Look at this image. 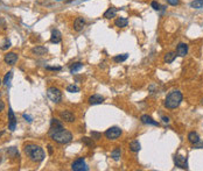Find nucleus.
<instances>
[{
    "label": "nucleus",
    "mask_w": 203,
    "mask_h": 171,
    "mask_svg": "<svg viewBox=\"0 0 203 171\" xmlns=\"http://www.w3.org/2000/svg\"><path fill=\"white\" fill-rule=\"evenodd\" d=\"M1 83H2V82H1V79H0V85H1Z\"/></svg>",
    "instance_id": "40"
},
{
    "label": "nucleus",
    "mask_w": 203,
    "mask_h": 171,
    "mask_svg": "<svg viewBox=\"0 0 203 171\" xmlns=\"http://www.w3.org/2000/svg\"><path fill=\"white\" fill-rule=\"evenodd\" d=\"M47 95H48V98L50 99L53 102H60L61 100H62V92H61V90L60 88H57V87H55V86H50V87H48V90H47Z\"/></svg>",
    "instance_id": "4"
},
{
    "label": "nucleus",
    "mask_w": 203,
    "mask_h": 171,
    "mask_svg": "<svg viewBox=\"0 0 203 171\" xmlns=\"http://www.w3.org/2000/svg\"><path fill=\"white\" fill-rule=\"evenodd\" d=\"M47 70H53V71H60L61 66H47Z\"/></svg>",
    "instance_id": "35"
},
{
    "label": "nucleus",
    "mask_w": 203,
    "mask_h": 171,
    "mask_svg": "<svg viewBox=\"0 0 203 171\" xmlns=\"http://www.w3.org/2000/svg\"><path fill=\"white\" fill-rule=\"evenodd\" d=\"M7 153H8L9 155H12V156H14V155H18V151H16V149H15L14 147H12L11 149H8V150H7Z\"/></svg>",
    "instance_id": "34"
},
{
    "label": "nucleus",
    "mask_w": 203,
    "mask_h": 171,
    "mask_svg": "<svg viewBox=\"0 0 203 171\" xmlns=\"http://www.w3.org/2000/svg\"><path fill=\"white\" fill-rule=\"evenodd\" d=\"M71 170L74 171H88L89 168L84 162V158H78L71 164Z\"/></svg>",
    "instance_id": "6"
},
{
    "label": "nucleus",
    "mask_w": 203,
    "mask_h": 171,
    "mask_svg": "<svg viewBox=\"0 0 203 171\" xmlns=\"http://www.w3.org/2000/svg\"><path fill=\"white\" fill-rule=\"evenodd\" d=\"M82 141L87 144V146H89V147H94L95 146V143H94V138H89V137H83L82 138Z\"/></svg>",
    "instance_id": "30"
},
{
    "label": "nucleus",
    "mask_w": 203,
    "mask_h": 171,
    "mask_svg": "<svg viewBox=\"0 0 203 171\" xmlns=\"http://www.w3.org/2000/svg\"><path fill=\"white\" fill-rule=\"evenodd\" d=\"M188 141L194 146V144L199 143L201 140H200V136H199L197 133H195V131H190V133L188 134Z\"/></svg>",
    "instance_id": "18"
},
{
    "label": "nucleus",
    "mask_w": 203,
    "mask_h": 171,
    "mask_svg": "<svg viewBox=\"0 0 203 171\" xmlns=\"http://www.w3.org/2000/svg\"><path fill=\"white\" fill-rule=\"evenodd\" d=\"M83 68V63H81V62H76V63H74L71 66H70V73H75L76 71H78V70H81Z\"/></svg>",
    "instance_id": "23"
},
{
    "label": "nucleus",
    "mask_w": 203,
    "mask_h": 171,
    "mask_svg": "<svg viewBox=\"0 0 203 171\" xmlns=\"http://www.w3.org/2000/svg\"><path fill=\"white\" fill-rule=\"evenodd\" d=\"M128 148H130V150L132 151V153H138L140 149H141V146H140V143H139V141H137V140H134V141H132L131 143H130V146H128Z\"/></svg>",
    "instance_id": "21"
},
{
    "label": "nucleus",
    "mask_w": 203,
    "mask_h": 171,
    "mask_svg": "<svg viewBox=\"0 0 203 171\" xmlns=\"http://www.w3.org/2000/svg\"><path fill=\"white\" fill-rule=\"evenodd\" d=\"M4 110H5V104H4V101L0 100V112H2Z\"/></svg>",
    "instance_id": "37"
},
{
    "label": "nucleus",
    "mask_w": 203,
    "mask_h": 171,
    "mask_svg": "<svg viewBox=\"0 0 203 171\" xmlns=\"http://www.w3.org/2000/svg\"><path fill=\"white\" fill-rule=\"evenodd\" d=\"M166 1L170 6H177V5H180V0H166Z\"/></svg>",
    "instance_id": "33"
},
{
    "label": "nucleus",
    "mask_w": 203,
    "mask_h": 171,
    "mask_svg": "<svg viewBox=\"0 0 203 171\" xmlns=\"http://www.w3.org/2000/svg\"><path fill=\"white\" fill-rule=\"evenodd\" d=\"M190 7L195 9H201L203 8V0H194L190 2Z\"/></svg>",
    "instance_id": "25"
},
{
    "label": "nucleus",
    "mask_w": 203,
    "mask_h": 171,
    "mask_svg": "<svg viewBox=\"0 0 203 171\" xmlns=\"http://www.w3.org/2000/svg\"><path fill=\"white\" fill-rule=\"evenodd\" d=\"M151 6L153 7V9H155V11H160V9H165V6H161L158 1H152V4H151Z\"/></svg>",
    "instance_id": "29"
},
{
    "label": "nucleus",
    "mask_w": 203,
    "mask_h": 171,
    "mask_svg": "<svg viewBox=\"0 0 203 171\" xmlns=\"http://www.w3.org/2000/svg\"><path fill=\"white\" fill-rule=\"evenodd\" d=\"M140 120H141V122H143V124H145V125H153V126H159V122H156L155 120H153L152 118H151L150 115H147V114H144V115H141Z\"/></svg>",
    "instance_id": "17"
},
{
    "label": "nucleus",
    "mask_w": 203,
    "mask_h": 171,
    "mask_svg": "<svg viewBox=\"0 0 203 171\" xmlns=\"http://www.w3.org/2000/svg\"><path fill=\"white\" fill-rule=\"evenodd\" d=\"M12 76H13V72H12V71H8V72L5 75V78H4V82H2V83L6 86L9 84V82H11V79H12Z\"/></svg>",
    "instance_id": "28"
},
{
    "label": "nucleus",
    "mask_w": 203,
    "mask_h": 171,
    "mask_svg": "<svg viewBox=\"0 0 203 171\" xmlns=\"http://www.w3.org/2000/svg\"><path fill=\"white\" fill-rule=\"evenodd\" d=\"M114 25L118 28H124V27H126L128 25V20L126 18H118V19H116Z\"/></svg>",
    "instance_id": "20"
},
{
    "label": "nucleus",
    "mask_w": 203,
    "mask_h": 171,
    "mask_svg": "<svg viewBox=\"0 0 203 171\" xmlns=\"http://www.w3.org/2000/svg\"><path fill=\"white\" fill-rule=\"evenodd\" d=\"M9 47H11V42H9V40H7V39L5 40V42H4L2 44H1V45H0V48H1L2 50H6V49H8Z\"/></svg>",
    "instance_id": "31"
},
{
    "label": "nucleus",
    "mask_w": 203,
    "mask_h": 171,
    "mask_svg": "<svg viewBox=\"0 0 203 171\" xmlns=\"http://www.w3.org/2000/svg\"><path fill=\"white\" fill-rule=\"evenodd\" d=\"M89 104L90 105H99L104 101V97L101 94H92L90 98H89Z\"/></svg>",
    "instance_id": "15"
},
{
    "label": "nucleus",
    "mask_w": 203,
    "mask_h": 171,
    "mask_svg": "<svg viewBox=\"0 0 203 171\" xmlns=\"http://www.w3.org/2000/svg\"><path fill=\"white\" fill-rule=\"evenodd\" d=\"M120 155H121V151H120V148H119V147H117L116 149H113V150L111 151V157H112L114 161H119Z\"/></svg>",
    "instance_id": "24"
},
{
    "label": "nucleus",
    "mask_w": 203,
    "mask_h": 171,
    "mask_svg": "<svg viewBox=\"0 0 203 171\" xmlns=\"http://www.w3.org/2000/svg\"><path fill=\"white\" fill-rule=\"evenodd\" d=\"M18 58H19V56H18L15 52H8V54L5 55L4 61H5V63L8 64V65H14V64L18 62Z\"/></svg>",
    "instance_id": "10"
},
{
    "label": "nucleus",
    "mask_w": 203,
    "mask_h": 171,
    "mask_svg": "<svg viewBox=\"0 0 203 171\" xmlns=\"http://www.w3.org/2000/svg\"><path fill=\"white\" fill-rule=\"evenodd\" d=\"M62 129H64L63 124H62L60 120L53 118V119H51V122H50V128H49V135L56 133V131H58V130H62Z\"/></svg>",
    "instance_id": "8"
},
{
    "label": "nucleus",
    "mask_w": 203,
    "mask_h": 171,
    "mask_svg": "<svg viewBox=\"0 0 203 171\" xmlns=\"http://www.w3.org/2000/svg\"><path fill=\"white\" fill-rule=\"evenodd\" d=\"M22 117H23V118H25V119H26V120H27L28 122H32V121H33V119H32V118H31L29 115H27V114H23Z\"/></svg>",
    "instance_id": "36"
},
{
    "label": "nucleus",
    "mask_w": 203,
    "mask_h": 171,
    "mask_svg": "<svg viewBox=\"0 0 203 171\" xmlns=\"http://www.w3.org/2000/svg\"><path fill=\"white\" fill-rule=\"evenodd\" d=\"M48 151H49V154H53V147H51L50 144H49V146H48Z\"/></svg>",
    "instance_id": "39"
},
{
    "label": "nucleus",
    "mask_w": 203,
    "mask_h": 171,
    "mask_svg": "<svg viewBox=\"0 0 203 171\" xmlns=\"http://www.w3.org/2000/svg\"><path fill=\"white\" fill-rule=\"evenodd\" d=\"M117 8L116 7H110V8H107L106 11H105V13H104V18L105 19H112V18H114L116 16V14H117Z\"/></svg>",
    "instance_id": "19"
},
{
    "label": "nucleus",
    "mask_w": 203,
    "mask_h": 171,
    "mask_svg": "<svg viewBox=\"0 0 203 171\" xmlns=\"http://www.w3.org/2000/svg\"><path fill=\"white\" fill-rule=\"evenodd\" d=\"M182 100H183L182 93L179 90H174V91H172L170 93L167 94L163 105L168 110H175L176 107L180 106V104L182 102Z\"/></svg>",
    "instance_id": "2"
},
{
    "label": "nucleus",
    "mask_w": 203,
    "mask_h": 171,
    "mask_svg": "<svg viewBox=\"0 0 203 171\" xmlns=\"http://www.w3.org/2000/svg\"><path fill=\"white\" fill-rule=\"evenodd\" d=\"M58 115H60L61 120L64 121V122H74V121H75V115H74L70 111H68V110L61 111Z\"/></svg>",
    "instance_id": "9"
},
{
    "label": "nucleus",
    "mask_w": 203,
    "mask_h": 171,
    "mask_svg": "<svg viewBox=\"0 0 203 171\" xmlns=\"http://www.w3.org/2000/svg\"><path fill=\"white\" fill-rule=\"evenodd\" d=\"M49 136L51 137L53 141H55V142H57L60 144H67V143H69L72 140V134L69 130H67V129L58 130V131L49 135Z\"/></svg>",
    "instance_id": "3"
},
{
    "label": "nucleus",
    "mask_w": 203,
    "mask_h": 171,
    "mask_svg": "<svg viewBox=\"0 0 203 171\" xmlns=\"http://www.w3.org/2000/svg\"><path fill=\"white\" fill-rule=\"evenodd\" d=\"M202 102H203V100H202Z\"/></svg>",
    "instance_id": "42"
},
{
    "label": "nucleus",
    "mask_w": 203,
    "mask_h": 171,
    "mask_svg": "<svg viewBox=\"0 0 203 171\" xmlns=\"http://www.w3.org/2000/svg\"><path fill=\"white\" fill-rule=\"evenodd\" d=\"M62 41V34L58 29H53L51 30V36H50V42L51 43H60Z\"/></svg>",
    "instance_id": "14"
},
{
    "label": "nucleus",
    "mask_w": 203,
    "mask_h": 171,
    "mask_svg": "<svg viewBox=\"0 0 203 171\" xmlns=\"http://www.w3.org/2000/svg\"><path fill=\"white\" fill-rule=\"evenodd\" d=\"M91 137H92L94 140H99L102 137V134L101 133H97V131H92V133H91Z\"/></svg>",
    "instance_id": "32"
},
{
    "label": "nucleus",
    "mask_w": 203,
    "mask_h": 171,
    "mask_svg": "<svg viewBox=\"0 0 203 171\" xmlns=\"http://www.w3.org/2000/svg\"><path fill=\"white\" fill-rule=\"evenodd\" d=\"M8 120H9V124H8V128L9 130H14L16 127V118L12 111V108L8 110Z\"/></svg>",
    "instance_id": "13"
},
{
    "label": "nucleus",
    "mask_w": 203,
    "mask_h": 171,
    "mask_svg": "<svg viewBox=\"0 0 203 171\" xmlns=\"http://www.w3.org/2000/svg\"><path fill=\"white\" fill-rule=\"evenodd\" d=\"M67 91L70 93H76V92H79V87L75 84H71V85L67 86Z\"/></svg>",
    "instance_id": "27"
},
{
    "label": "nucleus",
    "mask_w": 203,
    "mask_h": 171,
    "mask_svg": "<svg viewBox=\"0 0 203 171\" xmlns=\"http://www.w3.org/2000/svg\"><path fill=\"white\" fill-rule=\"evenodd\" d=\"M121 129L119 127H110L105 131V137L109 140H117L121 135Z\"/></svg>",
    "instance_id": "5"
},
{
    "label": "nucleus",
    "mask_w": 203,
    "mask_h": 171,
    "mask_svg": "<svg viewBox=\"0 0 203 171\" xmlns=\"http://www.w3.org/2000/svg\"><path fill=\"white\" fill-rule=\"evenodd\" d=\"M85 25H87V21L84 18H76V20L74 21V29L76 32H82Z\"/></svg>",
    "instance_id": "11"
},
{
    "label": "nucleus",
    "mask_w": 203,
    "mask_h": 171,
    "mask_svg": "<svg viewBox=\"0 0 203 171\" xmlns=\"http://www.w3.org/2000/svg\"><path fill=\"white\" fill-rule=\"evenodd\" d=\"M188 54V44L186 43H179L176 47V55L180 57H185Z\"/></svg>",
    "instance_id": "12"
},
{
    "label": "nucleus",
    "mask_w": 203,
    "mask_h": 171,
    "mask_svg": "<svg viewBox=\"0 0 203 171\" xmlns=\"http://www.w3.org/2000/svg\"><path fill=\"white\" fill-rule=\"evenodd\" d=\"M174 163L176 167L181 168V169H188V161H187V157L185 156H181V155H176L174 157Z\"/></svg>",
    "instance_id": "7"
},
{
    "label": "nucleus",
    "mask_w": 203,
    "mask_h": 171,
    "mask_svg": "<svg viewBox=\"0 0 203 171\" xmlns=\"http://www.w3.org/2000/svg\"><path fill=\"white\" fill-rule=\"evenodd\" d=\"M162 120H163L165 122H169V120H170V119H169L168 117H163V118H162Z\"/></svg>",
    "instance_id": "38"
},
{
    "label": "nucleus",
    "mask_w": 203,
    "mask_h": 171,
    "mask_svg": "<svg viewBox=\"0 0 203 171\" xmlns=\"http://www.w3.org/2000/svg\"><path fill=\"white\" fill-rule=\"evenodd\" d=\"M127 57H128V55H127V54L117 55V56H114V57H113V62H116V63H121V62L126 61V59H127Z\"/></svg>",
    "instance_id": "26"
},
{
    "label": "nucleus",
    "mask_w": 203,
    "mask_h": 171,
    "mask_svg": "<svg viewBox=\"0 0 203 171\" xmlns=\"http://www.w3.org/2000/svg\"><path fill=\"white\" fill-rule=\"evenodd\" d=\"M57 1H61V0H57Z\"/></svg>",
    "instance_id": "41"
},
{
    "label": "nucleus",
    "mask_w": 203,
    "mask_h": 171,
    "mask_svg": "<svg viewBox=\"0 0 203 171\" xmlns=\"http://www.w3.org/2000/svg\"><path fill=\"white\" fill-rule=\"evenodd\" d=\"M175 57H176V52H173V51L167 52V54L165 55V62H166V63H172V62H174Z\"/></svg>",
    "instance_id": "22"
},
{
    "label": "nucleus",
    "mask_w": 203,
    "mask_h": 171,
    "mask_svg": "<svg viewBox=\"0 0 203 171\" xmlns=\"http://www.w3.org/2000/svg\"><path fill=\"white\" fill-rule=\"evenodd\" d=\"M47 48L46 47H42V45H36L32 49V54L35 55V56H42V55H46L47 54Z\"/></svg>",
    "instance_id": "16"
},
{
    "label": "nucleus",
    "mask_w": 203,
    "mask_h": 171,
    "mask_svg": "<svg viewBox=\"0 0 203 171\" xmlns=\"http://www.w3.org/2000/svg\"><path fill=\"white\" fill-rule=\"evenodd\" d=\"M23 151L25 154L29 157L31 161L33 162H42L45 160V151L43 149L40 147V146H36V144H33V143H29V144H26L23 147Z\"/></svg>",
    "instance_id": "1"
}]
</instances>
